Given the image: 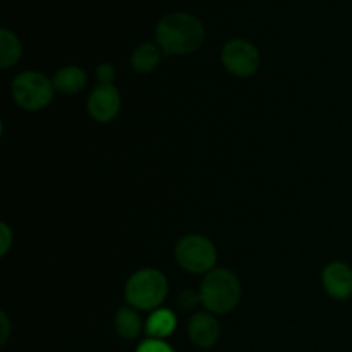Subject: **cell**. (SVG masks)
<instances>
[{"instance_id":"cell-12","label":"cell","mask_w":352,"mask_h":352,"mask_svg":"<svg viewBox=\"0 0 352 352\" xmlns=\"http://www.w3.org/2000/svg\"><path fill=\"white\" fill-rule=\"evenodd\" d=\"M162 48L157 47L153 43H141L136 50L133 52V57H131V65L136 72L140 74H150L160 64V54Z\"/></svg>"},{"instance_id":"cell-18","label":"cell","mask_w":352,"mask_h":352,"mask_svg":"<svg viewBox=\"0 0 352 352\" xmlns=\"http://www.w3.org/2000/svg\"><path fill=\"white\" fill-rule=\"evenodd\" d=\"M14 244V234L7 223H0V256H6Z\"/></svg>"},{"instance_id":"cell-6","label":"cell","mask_w":352,"mask_h":352,"mask_svg":"<svg viewBox=\"0 0 352 352\" xmlns=\"http://www.w3.org/2000/svg\"><path fill=\"white\" fill-rule=\"evenodd\" d=\"M222 64L230 74L237 78H250L260 69L261 55L251 41L234 38L222 48Z\"/></svg>"},{"instance_id":"cell-7","label":"cell","mask_w":352,"mask_h":352,"mask_svg":"<svg viewBox=\"0 0 352 352\" xmlns=\"http://www.w3.org/2000/svg\"><path fill=\"white\" fill-rule=\"evenodd\" d=\"M122 98L119 89L113 85H98L88 98V112L93 120L109 124L119 116Z\"/></svg>"},{"instance_id":"cell-19","label":"cell","mask_w":352,"mask_h":352,"mask_svg":"<svg viewBox=\"0 0 352 352\" xmlns=\"http://www.w3.org/2000/svg\"><path fill=\"white\" fill-rule=\"evenodd\" d=\"M0 323H2V336H0V344H6L10 336V322L7 313H0Z\"/></svg>"},{"instance_id":"cell-15","label":"cell","mask_w":352,"mask_h":352,"mask_svg":"<svg viewBox=\"0 0 352 352\" xmlns=\"http://www.w3.org/2000/svg\"><path fill=\"white\" fill-rule=\"evenodd\" d=\"M199 302H201V296H199V292L191 291V289H188V291H182L181 296H179V299H177V305L182 311H192V309H195Z\"/></svg>"},{"instance_id":"cell-3","label":"cell","mask_w":352,"mask_h":352,"mask_svg":"<svg viewBox=\"0 0 352 352\" xmlns=\"http://www.w3.org/2000/svg\"><path fill=\"white\" fill-rule=\"evenodd\" d=\"M168 294V280L160 270L143 268L131 275L126 284V299L131 308L140 311L157 309Z\"/></svg>"},{"instance_id":"cell-1","label":"cell","mask_w":352,"mask_h":352,"mask_svg":"<svg viewBox=\"0 0 352 352\" xmlns=\"http://www.w3.org/2000/svg\"><path fill=\"white\" fill-rule=\"evenodd\" d=\"M157 43L168 55H188L205 41V26L198 17L186 12L167 14L158 23Z\"/></svg>"},{"instance_id":"cell-9","label":"cell","mask_w":352,"mask_h":352,"mask_svg":"<svg viewBox=\"0 0 352 352\" xmlns=\"http://www.w3.org/2000/svg\"><path fill=\"white\" fill-rule=\"evenodd\" d=\"M188 337L199 349H210L220 337V325L210 313H196L188 323Z\"/></svg>"},{"instance_id":"cell-11","label":"cell","mask_w":352,"mask_h":352,"mask_svg":"<svg viewBox=\"0 0 352 352\" xmlns=\"http://www.w3.org/2000/svg\"><path fill=\"white\" fill-rule=\"evenodd\" d=\"M52 82L55 86V91H60L64 95H76L85 88L88 78H86V72L78 65H65L54 76Z\"/></svg>"},{"instance_id":"cell-2","label":"cell","mask_w":352,"mask_h":352,"mask_svg":"<svg viewBox=\"0 0 352 352\" xmlns=\"http://www.w3.org/2000/svg\"><path fill=\"white\" fill-rule=\"evenodd\" d=\"M201 305L213 315H227L241 301V282L234 272L227 268H215L203 278Z\"/></svg>"},{"instance_id":"cell-13","label":"cell","mask_w":352,"mask_h":352,"mask_svg":"<svg viewBox=\"0 0 352 352\" xmlns=\"http://www.w3.org/2000/svg\"><path fill=\"white\" fill-rule=\"evenodd\" d=\"M116 332L120 339L134 340L141 333V318L134 308H120L116 315Z\"/></svg>"},{"instance_id":"cell-5","label":"cell","mask_w":352,"mask_h":352,"mask_svg":"<svg viewBox=\"0 0 352 352\" xmlns=\"http://www.w3.org/2000/svg\"><path fill=\"white\" fill-rule=\"evenodd\" d=\"M175 260L189 274H210L215 270L217 250L205 236L189 234L175 244Z\"/></svg>"},{"instance_id":"cell-17","label":"cell","mask_w":352,"mask_h":352,"mask_svg":"<svg viewBox=\"0 0 352 352\" xmlns=\"http://www.w3.org/2000/svg\"><path fill=\"white\" fill-rule=\"evenodd\" d=\"M117 78V71L112 64H100L96 67V79L100 81V85H113Z\"/></svg>"},{"instance_id":"cell-14","label":"cell","mask_w":352,"mask_h":352,"mask_svg":"<svg viewBox=\"0 0 352 352\" xmlns=\"http://www.w3.org/2000/svg\"><path fill=\"white\" fill-rule=\"evenodd\" d=\"M23 54V45L19 38L9 30L0 31V67L9 69L10 65L17 64Z\"/></svg>"},{"instance_id":"cell-16","label":"cell","mask_w":352,"mask_h":352,"mask_svg":"<svg viewBox=\"0 0 352 352\" xmlns=\"http://www.w3.org/2000/svg\"><path fill=\"white\" fill-rule=\"evenodd\" d=\"M136 352H174V349H172L165 340L148 339L138 346Z\"/></svg>"},{"instance_id":"cell-10","label":"cell","mask_w":352,"mask_h":352,"mask_svg":"<svg viewBox=\"0 0 352 352\" xmlns=\"http://www.w3.org/2000/svg\"><path fill=\"white\" fill-rule=\"evenodd\" d=\"M175 327H177V316L172 309H155L150 315V318L146 320V325H144V332L150 339H160L165 340L167 337H170L175 332Z\"/></svg>"},{"instance_id":"cell-8","label":"cell","mask_w":352,"mask_h":352,"mask_svg":"<svg viewBox=\"0 0 352 352\" xmlns=\"http://www.w3.org/2000/svg\"><path fill=\"white\" fill-rule=\"evenodd\" d=\"M323 289L337 301L352 298V268L344 261L327 265L322 275Z\"/></svg>"},{"instance_id":"cell-4","label":"cell","mask_w":352,"mask_h":352,"mask_svg":"<svg viewBox=\"0 0 352 352\" xmlns=\"http://www.w3.org/2000/svg\"><path fill=\"white\" fill-rule=\"evenodd\" d=\"M14 102L28 112H38L52 103L55 96V86L52 79L41 72L28 71L17 76L10 86Z\"/></svg>"}]
</instances>
